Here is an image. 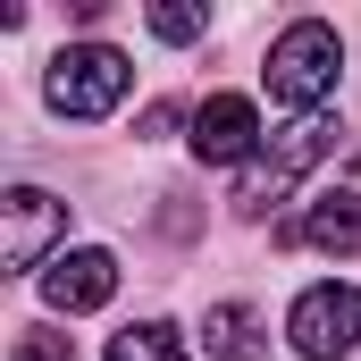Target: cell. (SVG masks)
I'll return each instance as SVG.
<instances>
[{
    "label": "cell",
    "mask_w": 361,
    "mask_h": 361,
    "mask_svg": "<svg viewBox=\"0 0 361 361\" xmlns=\"http://www.w3.org/2000/svg\"><path fill=\"white\" fill-rule=\"evenodd\" d=\"M345 76V42H336V25H319V17H294L286 34L269 42V92L302 118V109H319L328 92Z\"/></svg>",
    "instance_id": "obj_1"
},
{
    "label": "cell",
    "mask_w": 361,
    "mask_h": 361,
    "mask_svg": "<svg viewBox=\"0 0 361 361\" xmlns=\"http://www.w3.org/2000/svg\"><path fill=\"white\" fill-rule=\"evenodd\" d=\"M126 85H135V68H126L118 42H68L51 59V76H42V101L59 118H109L126 101Z\"/></svg>",
    "instance_id": "obj_2"
},
{
    "label": "cell",
    "mask_w": 361,
    "mask_h": 361,
    "mask_svg": "<svg viewBox=\"0 0 361 361\" xmlns=\"http://www.w3.org/2000/svg\"><path fill=\"white\" fill-rule=\"evenodd\" d=\"M336 143H345V126H336L328 109H302V118H286L269 143H261V160L244 169V193H235V202H244V210H269L277 193L302 177V169H319Z\"/></svg>",
    "instance_id": "obj_3"
},
{
    "label": "cell",
    "mask_w": 361,
    "mask_h": 361,
    "mask_svg": "<svg viewBox=\"0 0 361 361\" xmlns=\"http://www.w3.org/2000/svg\"><path fill=\"white\" fill-rule=\"evenodd\" d=\"M59 252H68V202L42 193V185H17L0 202V261H8V277H42Z\"/></svg>",
    "instance_id": "obj_4"
},
{
    "label": "cell",
    "mask_w": 361,
    "mask_h": 361,
    "mask_svg": "<svg viewBox=\"0 0 361 361\" xmlns=\"http://www.w3.org/2000/svg\"><path fill=\"white\" fill-rule=\"evenodd\" d=\"M286 336H294V353H302V361H345V353L361 345V286H345V277L302 286L294 311H286Z\"/></svg>",
    "instance_id": "obj_5"
},
{
    "label": "cell",
    "mask_w": 361,
    "mask_h": 361,
    "mask_svg": "<svg viewBox=\"0 0 361 361\" xmlns=\"http://www.w3.org/2000/svg\"><path fill=\"white\" fill-rule=\"evenodd\" d=\"M261 143H269V126H261V109H252L244 92H210V101L193 109V160H210V169H252Z\"/></svg>",
    "instance_id": "obj_6"
},
{
    "label": "cell",
    "mask_w": 361,
    "mask_h": 361,
    "mask_svg": "<svg viewBox=\"0 0 361 361\" xmlns=\"http://www.w3.org/2000/svg\"><path fill=\"white\" fill-rule=\"evenodd\" d=\"M118 294V252H101V244H76V252H59L51 269H42V302L59 311V319H85Z\"/></svg>",
    "instance_id": "obj_7"
},
{
    "label": "cell",
    "mask_w": 361,
    "mask_h": 361,
    "mask_svg": "<svg viewBox=\"0 0 361 361\" xmlns=\"http://www.w3.org/2000/svg\"><path fill=\"white\" fill-rule=\"evenodd\" d=\"M302 235H311L328 261L361 252V193H319V202H311V219H302Z\"/></svg>",
    "instance_id": "obj_8"
},
{
    "label": "cell",
    "mask_w": 361,
    "mask_h": 361,
    "mask_svg": "<svg viewBox=\"0 0 361 361\" xmlns=\"http://www.w3.org/2000/svg\"><path fill=\"white\" fill-rule=\"evenodd\" d=\"M202 353L210 361H261V319H252V302H219V311L202 319Z\"/></svg>",
    "instance_id": "obj_9"
},
{
    "label": "cell",
    "mask_w": 361,
    "mask_h": 361,
    "mask_svg": "<svg viewBox=\"0 0 361 361\" xmlns=\"http://www.w3.org/2000/svg\"><path fill=\"white\" fill-rule=\"evenodd\" d=\"M109 361H193V353L177 345V328H169V319H143V328L109 336Z\"/></svg>",
    "instance_id": "obj_10"
},
{
    "label": "cell",
    "mask_w": 361,
    "mask_h": 361,
    "mask_svg": "<svg viewBox=\"0 0 361 361\" xmlns=\"http://www.w3.org/2000/svg\"><path fill=\"white\" fill-rule=\"evenodd\" d=\"M202 25H210V8H152V34L160 42H193Z\"/></svg>",
    "instance_id": "obj_11"
},
{
    "label": "cell",
    "mask_w": 361,
    "mask_h": 361,
    "mask_svg": "<svg viewBox=\"0 0 361 361\" xmlns=\"http://www.w3.org/2000/svg\"><path fill=\"white\" fill-rule=\"evenodd\" d=\"M17 361H76V353H68V336H51V328H25V336H17Z\"/></svg>",
    "instance_id": "obj_12"
}]
</instances>
